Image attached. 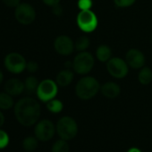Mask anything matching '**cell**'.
Returning a JSON list of instances; mask_svg holds the SVG:
<instances>
[{
    "mask_svg": "<svg viewBox=\"0 0 152 152\" xmlns=\"http://www.w3.org/2000/svg\"><path fill=\"white\" fill-rule=\"evenodd\" d=\"M14 111L18 123L25 127L36 124L41 115L39 103L31 97H25L18 100L14 107Z\"/></svg>",
    "mask_w": 152,
    "mask_h": 152,
    "instance_id": "6da1fadb",
    "label": "cell"
},
{
    "mask_svg": "<svg viewBox=\"0 0 152 152\" xmlns=\"http://www.w3.org/2000/svg\"><path fill=\"white\" fill-rule=\"evenodd\" d=\"M99 81L92 76L83 77L75 86V94L82 100H90L100 91Z\"/></svg>",
    "mask_w": 152,
    "mask_h": 152,
    "instance_id": "7a4b0ae2",
    "label": "cell"
},
{
    "mask_svg": "<svg viewBox=\"0 0 152 152\" xmlns=\"http://www.w3.org/2000/svg\"><path fill=\"white\" fill-rule=\"evenodd\" d=\"M56 131L60 139L64 140H71L76 137L79 132V127L72 117L65 115L61 117L56 125Z\"/></svg>",
    "mask_w": 152,
    "mask_h": 152,
    "instance_id": "3957f363",
    "label": "cell"
},
{
    "mask_svg": "<svg viewBox=\"0 0 152 152\" xmlns=\"http://www.w3.org/2000/svg\"><path fill=\"white\" fill-rule=\"evenodd\" d=\"M95 60L93 56L87 51H82L77 54L72 61L73 71L81 75L89 73L94 67Z\"/></svg>",
    "mask_w": 152,
    "mask_h": 152,
    "instance_id": "277c9868",
    "label": "cell"
},
{
    "mask_svg": "<svg viewBox=\"0 0 152 152\" xmlns=\"http://www.w3.org/2000/svg\"><path fill=\"white\" fill-rule=\"evenodd\" d=\"M76 23H77V25L80 30H82L83 32L91 33L97 29L99 20L96 14L91 9L81 10V12L77 15Z\"/></svg>",
    "mask_w": 152,
    "mask_h": 152,
    "instance_id": "5b68a950",
    "label": "cell"
},
{
    "mask_svg": "<svg viewBox=\"0 0 152 152\" xmlns=\"http://www.w3.org/2000/svg\"><path fill=\"white\" fill-rule=\"evenodd\" d=\"M26 59L24 56L17 52H11L7 54L4 59V65L6 69L14 74H20L26 70Z\"/></svg>",
    "mask_w": 152,
    "mask_h": 152,
    "instance_id": "8992f818",
    "label": "cell"
},
{
    "mask_svg": "<svg viewBox=\"0 0 152 152\" xmlns=\"http://www.w3.org/2000/svg\"><path fill=\"white\" fill-rule=\"evenodd\" d=\"M58 92V85L56 81L51 79H45L41 81L37 89L36 94L38 99L42 102H48L55 99Z\"/></svg>",
    "mask_w": 152,
    "mask_h": 152,
    "instance_id": "52a82bcc",
    "label": "cell"
},
{
    "mask_svg": "<svg viewBox=\"0 0 152 152\" xmlns=\"http://www.w3.org/2000/svg\"><path fill=\"white\" fill-rule=\"evenodd\" d=\"M15 17L23 25H30L36 19L35 8L28 3H21L15 8Z\"/></svg>",
    "mask_w": 152,
    "mask_h": 152,
    "instance_id": "ba28073f",
    "label": "cell"
},
{
    "mask_svg": "<svg viewBox=\"0 0 152 152\" xmlns=\"http://www.w3.org/2000/svg\"><path fill=\"white\" fill-rule=\"evenodd\" d=\"M55 132H56V126L53 122L48 119H42L39 121L34 128L35 137L43 142L50 140L54 137Z\"/></svg>",
    "mask_w": 152,
    "mask_h": 152,
    "instance_id": "9c48e42d",
    "label": "cell"
},
{
    "mask_svg": "<svg viewBox=\"0 0 152 152\" xmlns=\"http://www.w3.org/2000/svg\"><path fill=\"white\" fill-rule=\"evenodd\" d=\"M107 70L112 77L123 79L129 72V65L120 57H111L107 62Z\"/></svg>",
    "mask_w": 152,
    "mask_h": 152,
    "instance_id": "30bf717a",
    "label": "cell"
},
{
    "mask_svg": "<svg viewBox=\"0 0 152 152\" xmlns=\"http://www.w3.org/2000/svg\"><path fill=\"white\" fill-rule=\"evenodd\" d=\"M55 50L61 56H69L73 52L74 43L67 35H60L54 41Z\"/></svg>",
    "mask_w": 152,
    "mask_h": 152,
    "instance_id": "8fae6325",
    "label": "cell"
},
{
    "mask_svg": "<svg viewBox=\"0 0 152 152\" xmlns=\"http://www.w3.org/2000/svg\"><path fill=\"white\" fill-rule=\"evenodd\" d=\"M125 61L130 67L133 69H140L144 66L146 60L144 54L140 50L137 48H131L125 55Z\"/></svg>",
    "mask_w": 152,
    "mask_h": 152,
    "instance_id": "7c38bea8",
    "label": "cell"
},
{
    "mask_svg": "<svg viewBox=\"0 0 152 152\" xmlns=\"http://www.w3.org/2000/svg\"><path fill=\"white\" fill-rule=\"evenodd\" d=\"M5 91L10 94L11 96H19L25 91L24 83L17 78H11L8 79L5 83Z\"/></svg>",
    "mask_w": 152,
    "mask_h": 152,
    "instance_id": "4fadbf2b",
    "label": "cell"
},
{
    "mask_svg": "<svg viewBox=\"0 0 152 152\" xmlns=\"http://www.w3.org/2000/svg\"><path fill=\"white\" fill-rule=\"evenodd\" d=\"M100 91L101 94L107 99H115L119 96L121 92V88L117 83L114 82H108L101 86Z\"/></svg>",
    "mask_w": 152,
    "mask_h": 152,
    "instance_id": "5bb4252c",
    "label": "cell"
},
{
    "mask_svg": "<svg viewBox=\"0 0 152 152\" xmlns=\"http://www.w3.org/2000/svg\"><path fill=\"white\" fill-rule=\"evenodd\" d=\"M72 80H73V72L71 71V69H67V68L60 71L56 77V83L60 87H67L68 85L71 84Z\"/></svg>",
    "mask_w": 152,
    "mask_h": 152,
    "instance_id": "9a60e30c",
    "label": "cell"
},
{
    "mask_svg": "<svg viewBox=\"0 0 152 152\" xmlns=\"http://www.w3.org/2000/svg\"><path fill=\"white\" fill-rule=\"evenodd\" d=\"M112 56L111 48L107 45H100L96 50V57L100 62H107Z\"/></svg>",
    "mask_w": 152,
    "mask_h": 152,
    "instance_id": "2e32d148",
    "label": "cell"
},
{
    "mask_svg": "<svg viewBox=\"0 0 152 152\" xmlns=\"http://www.w3.org/2000/svg\"><path fill=\"white\" fill-rule=\"evenodd\" d=\"M15 107L13 96L7 92H0V110H9Z\"/></svg>",
    "mask_w": 152,
    "mask_h": 152,
    "instance_id": "e0dca14e",
    "label": "cell"
},
{
    "mask_svg": "<svg viewBox=\"0 0 152 152\" xmlns=\"http://www.w3.org/2000/svg\"><path fill=\"white\" fill-rule=\"evenodd\" d=\"M138 80L142 85H148L152 82V70L149 67L143 66L138 74Z\"/></svg>",
    "mask_w": 152,
    "mask_h": 152,
    "instance_id": "ac0fdd59",
    "label": "cell"
},
{
    "mask_svg": "<svg viewBox=\"0 0 152 152\" xmlns=\"http://www.w3.org/2000/svg\"><path fill=\"white\" fill-rule=\"evenodd\" d=\"M24 83V87H25V91L29 94L36 93L37 89L39 87V81L35 77V76H29L25 79Z\"/></svg>",
    "mask_w": 152,
    "mask_h": 152,
    "instance_id": "d6986e66",
    "label": "cell"
},
{
    "mask_svg": "<svg viewBox=\"0 0 152 152\" xmlns=\"http://www.w3.org/2000/svg\"><path fill=\"white\" fill-rule=\"evenodd\" d=\"M39 146V140L33 136L26 137L23 141V148L27 152H33Z\"/></svg>",
    "mask_w": 152,
    "mask_h": 152,
    "instance_id": "ffe728a7",
    "label": "cell"
},
{
    "mask_svg": "<svg viewBox=\"0 0 152 152\" xmlns=\"http://www.w3.org/2000/svg\"><path fill=\"white\" fill-rule=\"evenodd\" d=\"M63 108H64V104L59 99H53L48 102H47V109L53 114H58L62 112Z\"/></svg>",
    "mask_w": 152,
    "mask_h": 152,
    "instance_id": "44dd1931",
    "label": "cell"
},
{
    "mask_svg": "<svg viewBox=\"0 0 152 152\" xmlns=\"http://www.w3.org/2000/svg\"><path fill=\"white\" fill-rule=\"evenodd\" d=\"M70 148L67 140L59 139L56 140L51 148V152H69Z\"/></svg>",
    "mask_w": 152,
    "mask_h": 152,
    "instance_id": "7402d4cb",
    "label": "cell"
},
{
    "mask_svg": "<svg viewBox=\"0 0 152 152\" xmlns=\"http://www.w3.org/2000/svg\"><path fill=\"white\" fill-rule=\"evenodd\" d=\"M91 44V40L88 37L86 36H82L80 37L77 40H76L74 47L76 48V50L82 52V51H85L87 48H89Z\"/></svg>",
    "mask_w": 152,
    "mask_h": 152,
    "instance_id": "603a6c76",
    "label": "cell"
},
{
    "mask_svg": "<svg viewBox=\"0 0 152 152\" xmlns=\"http://www.w3.org/2000/svg\"><path fill=\"white\" fill-rule=\"evenodd\" d=\"M9 144V136L7 132L0 130V149H3Z\"/></svg>",
    "mask_w": 152,
    "mask_h": 152,
    "instance_id": "cb8c5ba5",
    "label": "cell"
},
{
    "mask_svg": "<svg viewBox=\"0 0 152 152\" xmlns=\"http://www.w3.org/2000/svg\"><path fill=\"white\" fill-rule=\"evenodd\" d=\"M115 5L119 8H126L132 7L136 0H113Z\"/></svg>",
    "mask_w": 152,
    "mask_h": 152,
    "instance_id": "d4e9b609",
    "label": "cell"
},
{
    "mask_svg": "<svg viewBox=\"0 0 152 152\" xmlns=\"http://www.w3.org/2000/svg\"><path fill=\"white\" fill-rule=\"evenodd\" d=\"M92 6V0H78V7L80 10H90Z\"/></svg>",
    "mask_w": 152,
    "mask_h": 152,
    "instance_id": "484cf974",
    "label": "cell"
},
{
    "mask_svg": "<svg viewBox=\"0 0 152 152\" xmlns=\"http://www.w3.org/2000/svg\"><path fill=\"white\" fill-rule=\"evenodd\" d=\"M26 70L31 72V73H34L36 72L38 70H39V64L37 62L35 61H30V62H27V64H26Z\"/></svg>",
    "mask_w": 152,
    "mask_h": 152,
    "instance_id": "4316f807",
    "label": "cell"
},
{
    "mask_svg": "<svg viewBox=\"0 0 152 152\" xmlns=\"http://www.w3.org/2000/svg\"><path fill=\"white\" fill-rule=\"evenodd\" d=\"M2 1L9 8H15L21 4V0H2Z\"/></svg>",
    "mask_w": 152,
    "mask_h": 152,
    "instance_id": "83f0119b",
    "label": "cell"
},
{
    "mask_svg": "<svg viewBox=\"0 0 152 152\" xmlns=\"http://www.w3.org/2000/svg\"><path fill=\"white\" fill-rule=\"evenodd\" d=\"M52 13L56 16H61L63 14V7L60 6V4H57L54 7H52Z\"/></svg>",
    "mask_w": 152,
    "mask_h": 152,
    "instance_id": "f1b7e54d",
    "label": "cell"
},
{
    "mask_svg": "<svg viewBox=\"0 0 152 152\" xmlns=\"http://www.w3.org/2000/svg\"><path fill=\"white\" fill-rule=\"evenodd\" d=\"M60 1H61V0H42V2H43L45 5H47V6H48V7H54V6L57 5V4H59Z\"/></svg>",
    "mask_w": 152,
    "mask_h": 152,
    "instance_id": "f546056e",
    "label": "cell"
},
{
    "mask_svg": "<svg viewBox=\"0 0 152 152\" xmlns=\"http://www.w3.org/2000/svg\"><path fill=\"white\" fill-rule=\"evenodd\" d=\"M5 120H6V118H5L4 114L1 111H0V127L3 126V124H5Z\"/></svg>",
    "mask_w": 152,
    "mask_h": 152,
    "instance_id": "4dcf8cb0",
    "label": "cell"
},
{
    "mask_svg": "<svg viewBox=\"0 0 152 152\" xmlns=\"http://www.w3.org/2000/svg\"><path fill=\"white\" fill-rule=\"evenodd\" d=\"M127 152H142V151H141L140 148H138L132 147V148H129V149L127 150Z\"/></svg>",
    "mask_w": 152,
    "mask_h": 152,
    "instance_id": "1f68e13d",
    "label": "cell"
},
{
    "mask_svg": "<svg viewBox=\"0 0 152 152\" xmlns=\"http://www.w3.org/2000/svg\"><path fill=\"white\" fill-rule=\"evenodd\" d=\"M64 66H65L67 69H70V67H72V62H70V61H67V62H65V64H64Z\"/></svg>",
    "mask_w": 152,
    "mask_h": 152,
    "instance_id": "d6a6232c",
    "label": "cell"
},
{
    "mask_svg": "<svg viewBox=\"0 0 152 152\" xmlns=\"http://www.w3.org/2000/svg\"><path fill=\"white\" fill-rule=\"evenodd\" d=\"M3 81H4V73L1 70H0V85L2 84Z\"/></svg>",
    "mask_w": 152,
    "mask_h": 152,
    "instance_id": "836d02e7",
    "label": "cell"
},
{
    "mask_svg": "<svg viewBox=\"0 0 152 152\" xmlns=\"http://www.w3.org/2000/svg\"><path fill=\"white\" fill-rule=\"evenodd\" d=\"M151 41H152V34H151Z\"/></svg>",
    "mask_w": 152,
    "mask_h": 152,
    "instance_id": "e575fe53",
    "label": "cell"
},
{
    "mask_svg": "<svg viewBox=\"0 0 152 152\" xmlns=\"http://www.w3.org/2000/svg\"><path fill=\"white\" fill-rule=\"evenodd\" d=\"M26 152H27V151H26Z\"/></svg>",
    "mask_w": 152,
    "mask_h": 152,
    "instance_id": "d590c367",
    "label": "cell"
}]
</instances>
